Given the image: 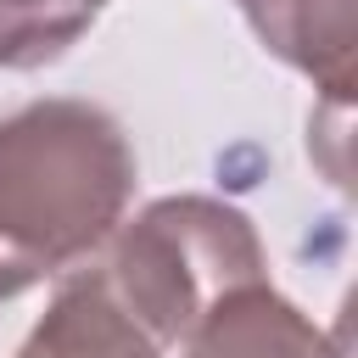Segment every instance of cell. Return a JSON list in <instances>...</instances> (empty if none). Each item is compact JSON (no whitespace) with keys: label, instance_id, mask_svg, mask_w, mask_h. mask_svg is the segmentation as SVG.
I'll return each mask as SVG.
<instances>
[{"label":"cell","instance_id":"cell-1","mask_svg":"<svg viewBox=\"0 0 358 358\" xmlns=\"http://www.w3.org/2000/svg\"><path fill=\"white\" fill-rule=\"evenodd\" d=\"M134 201L123 123L73 95L0 117V302L90 263Z\"/></svg>","mask_w":358,"mask_h":358},{"label":"cell","instance_id":"cell-2","mask_svg":"<svg viewBox=\"0 0 358 358\" xmlns=\"http://www.w3.org/2000/svg\"><path fill=\"white\" fill-rule=\"evenodd\" d=\"M112 302L168 352L224 296L268 280L252 218L218 196H157L123 218L90 263Z\"/></svg>","mask_w":358,"mask_h":358},{"label":"cell","instance_id":"cell-3","mask_svg":"<svg viewBox=\"0 0 358 358\" xmlns=\"http://www.w3.org/2000/svg\"><path fill=\"white\" fill-rule=\"evenodd\" d=\"M257 45L313 78L336 112L352 101V62H358V0H241Z\"/></svg>","mask_w":358,"mask_h":358},{"label":"cell","instance_id":"cell-4","mask_svg":"<svg viewBox=\"0 0 358 358\" xmlns=\"http://www.w3.org/2000/svg\"><path fill=\"white\" fill-rule=\"evenodd\" d=\"M185 358H341L336 341L268 280L224 296L190 336Z\"/></svg>","mask_w":358,"mask_h":358},{"label":"cell","instance_id":"cell-5","mask_svg":"<svg viewBox=\"0 0 358 358\" xmlns=\"http://www.w3.org/2000/svg\"><path fill=\"white\" fill-rule=\"evenodd\" d=\"M17 358H162V347L112 302L95 268H67Z\"/></svg>","mask_w":358,"mask_h":358},{"label":"cell","instance_id":"cell-6","mask_svg":"<svg viewBox=\"0 0 358 358\" xmlns=\"http://www.w3.org/2000/svg\"><path fill=\"white\" fill-rule=\"evenodd\" d=\"M106 11V0H0V67L34 73L62 62Z\"/></svg>","mask_w":358,"mask_h":358}]
</instances>
